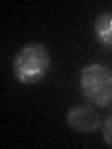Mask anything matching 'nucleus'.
Returning <instances> with one entry per match:
<instances>
[{"mask_svg":"<svg viewBox=\"0 0 112 149\" xmlns=\"http://www.w3.org/2000/svg\"><path fill=\"white\" fill-rule=\"evenodd\" d=\"M78 86L88 102L108 108L112 104V69L103 63H90L78 73Z\"/></svg>","mask_w":112,"mask_h":149,"instance_id":"f03ea898","label":"nucleus"},{"mask_svg":"<svg viewBox=\"0 0 112 149\" xmlns=\"http://www.w3.org/2000/svg\"><path fill=\"white\" fill-rule=\"evenodd\" d=\"M95 36L105 49H112V11H103L95 19Z\"/></svg>","mask_w":112,"mask_h":149,"instance_id":"20e7f679","label":"nucleus"},{"mask_svg":"<svg viewBox=\"0 0 112 149\" xmlns=\"http://www.w3.org/2000/svg\"><path fill=\"white\" fill-rule=\"evenodd\" d=\"M65 119H67V125L71 129H75L77 132H84V134L95 132L103 123L97 110L86 104H77L73 108H69L67 114H65Z\"/></svg>","mask_w":112,"mask_h":149,"instance_id":"7ed1b4c3","label":"nucleus"},{"mask_svg":"<svg viewBox=\"0 0 112 149\" xmlns=\"http://www.w3.org/2000/svg\"><path fill=\"white\" fill-rule=\"evenodd\" d=\"M103 138H105V142L112 147V116H108L106 121L103 123Z\"/></svg>","mask_w":112,"mask_h":149,"instance_id":"39448f33","label":"nucleus"},{"mask_svg":"<svg viewBox=\"0 0 112 149\" xmlns=\"http://www.w3.org/2000/svg\"><path fill=\"white\" fill-rule=\"evenodd\" d=\"M50 52L43 43H26L13 58V74L21 84H37L49 74Z\"/></svg>","mask_w":112,"mask_h":149,"instance_id":"f257e3e1","label":"nucleus"}]
</instances>
